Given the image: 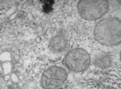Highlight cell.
Segmentation results:
<instances>
[{"label": "cell", "mask_w": 121, "mask_h": 89, "mask_svg": "<svg viewBox=\"0 0 121 89\" xmlns=\"http://www.w3.org/2000/svg\"><path fill=\"white\" fill-rule=\"evenodd\" d=\"M90 62V56L82 48H75L70 51L64 58V63L67 68L74 72L85 71L88 68Z\"/></svg>", "instance_id": "3"}, {"label": "cell", "mask_w": 121, "mask_h": 89, "mask_svg": "<svg viewBox=\"0 0 121 89\" xmlns=\"http://www.w3.org/2000/svg\"><path fill=\"white\" fill-rule=\"evenodd\" d=\"M93 33L95 39L102 45H118L121 41V20L113 17L104 19L97 23Z\"/></svg>", "instance_id": "1"}, {"label": "cell", "mask_w": 121, "mask_h": 89, "mask_svg": "<svg viewBox=\"0 0 121 89\" xmlns=\"http://www.w3.org/2000/svg\"><path fill=\"white\" fill-rule=\"evenodd\" d=\"M63 17H64V15H59L58 16H57V18H62Z\"/></svg>", "instance_id": "7"}, {"label": "cell", "mask_w": 121, "mask_h": 89, "mask_svg": "<svg viewBox=\"0 0 121 89\" xmlns=\"http://www.w3.org/2000/svg\"><path fill=\"white\" fill-rule=\"evenodd\" d=\"M36 41H37V42H40V37L37 38L36 39Z\"/></svg>", "instance_id": "9"}, {"label": "cell", "mask_w": 121, "mask_h": 89, "mask_svg": "<svg viewBox=\"0 0 121 89\" xmlns=\"http://www.w3.org/2000/svg\"><path fill=\"white\" fill-rule=\"evenodd\" d=\"M52 28H55L56 27V24L55 23H52Z\"/></svg>", "instance_id": "10"}, {"label": "cell", "mask_w": 121, "mask_h": 89, "mask_svg": "<svg viewBox=\"0 0 121 89\" xmlns=\"http://www.w3.org/2000/svg\"><path fill=\"white\" fill-rule=\"evenodd\" d=\"M56 22H57V18H54L52 19L53 23H55Z\"/></svg>", "instance_id": "8"}, {"label": "cell", "mask_w": 121, "mask_h": 89, "mask_svg": "<svg viewBox=\"0 0 121 89\" xmlns=\"http://www.w3.org/2000/svg\"><path fill=\"white\" fill-rule=\"evenodd\" d=\"M68 45V40L65 36L57 35L49 41V49L52 53H60L63 52Z\"/></svg>", "instance_id": "5"}, {"label": "cell", "mask_w": 121, "mask_h": 89, "mask_svg": "<svg viewBox=\"0 0 121 89\" xmlns=\"http://www.w3.org/2000/svg\"><path fill=\"white\" fill-rule=\"evenodd\" d=\"M79 15L86 20H95L102 17L109 9V3L105 0H81L77 5Z\"/></svg>", "instance_id": "2"}, {"label": "cell", "mask_w": 121, "mask_h": 89, "mask_svg": "<svg viewBox=\"0 0 121 89\" xmlns=\"http://www.w3.org/2000/svg\"><path fill=\"white\" fill-rule=\"evenodd\" d=\"M112 58L110 55L102 53L97 55L94 59V65L101 69H106L111 66Z\"/></svg>", "instance_id": "6"}, {"label": "cell", "mask_w": 121, "mask_h": 89, "mask_svg": "<svg viewBox=\"0 0 121 89\" xmlns=\"http://www.w3.org/2000/svg\"><path fill=\"white\" fill-rule=\"evenodd\" d=\"M67 76V72L62 68L51 66L43 72L41 86L43 89H56L64 83Z\"/></svg>", "instance_id": "4"}, {"label": "cell", "mask_w": 121, "mask_h": 89, "mask_svg": "<svg viewBox=\"0 0 121 89\" xmlns=\"http://www.w3.org/2000/svg\"><path fill=\"white\" fill-rule=\"evenodd\" d=\"M70 25H74V23H71V24Z\"/></svg>", "instance_id": "14"}, {"label": "cell", "mask_w": 121, "mask_h": 89, "mask_svg": "<svg viewBox=\"0 0 121 89\" xmlns=\"http://www.w3.org/2000/svg\"><path fill=\"white\" fill-rule=\"evenodd\" d=\"M80 42L81 43V44H84V42H83V41H81Z\"/></svg>", "instance_id": "13"}, {"label": "cell", "mask_w": 121, "mask_h": 89, "mask_svg": "<svg viewBox=\"0 0 121 89\" xmlns=\"http://www.w3.org/2000/svg\"><path fill=\"white\" fill-rule=\"evenodd\" d=\"M45 17H43L42 18V19L43 20H45Z\"/></svg>", "instance_id": "12"}, {"label": "cell", "mask_w": 121, "mask_h": 89, "mask_svg": "<svg viewBox=\"0 0 121 89\" xmlns=\"http://www.w3.org/2000/svg\"><path fill=\"white\" fill-rule=\"evenodd\" d=\"M45 66H44V65H42V69H45Z\"/></svg>", "instance_id": "11"}]
</instances>
